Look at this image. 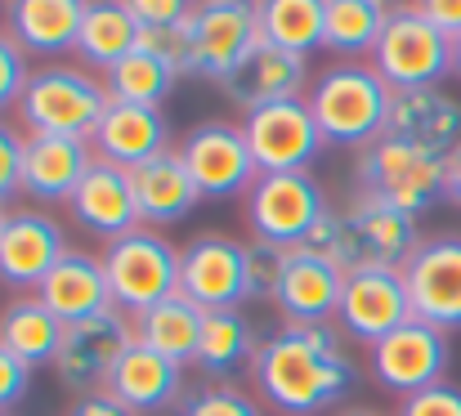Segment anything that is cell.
I'll return each mask as SVG.
<instances>
[{
  "label": "cell",
  "instance_id": "6da1fadb",
  "mask_svg": "<svg viewBox=\"0 0 461 416\" xmlns=\"http://www.w3.org/2000/svg\"><path fill=\"white\" fill-rule=\"evenodd\" d=\"M251 381L265 403L287 416H313L349 394L354 363L345 358L336 331L327 322L318 327H283L269 340H260L251 358Z\"/></svg>",
  "mask_w": 461,
  "mask_h": 416
},
{
  "label": "cell",
  "instance_id": "7a4b0ae2",
  "mask_svg": "<svg viewBox=\"0 0 461 416\" xmlns=\"http://www.w3.org/2000/svg\"><path fill=\"white\" fill-rule=\"evenodd\" d=\"M390 99H394V90L385 86V77L372 63H354V59L322 68L305 95L309 113L322 131V143H336V148L376 143L385 135Z\"/></svg>",
  "mask_w": 461,
  "mask_h": 416
},
{
  "label": "cell",
  "instance_id": "3957f363",
  "mask_svg": "<svg viewBox=\"0 0 461 416\" xmlns=\"http://www.w3.org/2000/svg\"><path fill=\"white\" fill-rule=\"evenodd\" d=\"M108 86L90 68L77 63H45L32 68L27 90L18 99V122L27 135H63V139H95L104 113H108Z\"/></svg>",
  "mask_w": 461,
  "mask_h": 416
},
{
  "label": "cell",
  "instance_id": "277c9868",
  "mask_svg": "<svg viewBox=\"0 0 461 416\" xmlns=\"http://www.w3.org/2000/svg\"><path fill=\"white\" fill-rule=\"evenodd\" d=\"M354 179H358V188L385 197L390 206H399L412 220H421L435 202H448L444 197V157L412 148V143H399L390 135L358 148Z\"/></svg>",
  "mask_w": 461,
  "mask_h": 416
},
{
  "label": "cell",
  "instance_id": "5b68a950",
  "mask_svg": "<svg viewBox=\"0 0 461 416\" xmlns=\"http://www.w3.org/2000/svg\"><path fill=\"white\" fill-rule=\"evenodd\" d=\"M372 68L385 77L390 90L439 86L453 72V41L408 5V9H394L385 18L376 50H372Z\"/></svg>",
  "mask_w": 461,
  "mask_h": 416
},
{
  "label": "cell",
  "instance_id": "8992f818",
  "mask_svg": "<svg viewBox=\"0 0 461 416\" xmlns=\"http://www.w3.org/2000/svg\"><path fill=\"white\" fill-rule=\"evenodd\" d=\"M104 274L113 286V304L135 318L179 291V251L140 224L135 233L104 247Z\"/></svg>",
  "mask_w": 461,
  "mask_h": 416
},
{
  "label": "cell",
  "instance_id": "52a82bcc",
  "mask_svg": "<svg viewBox=\"0 0 461 416\" xmlns=\"http://www.w3.org/2000/svg\"><path fill=\"white\" fill-rule=\"evenodd\" d=\"M131 345H135V322H131V313L108 309V313L68 322V327H63V345H59V354H54L50 367H54L59 385L72 390L77 399H81V394H99Z\"/></svg>",
  "mask_w": 461,
  "mask_h": 416
},
{
  "label": "cell",
  "instance_id": "ba28073f",
  "mask_svg": "<svg viewBox=\"0 0 461 416\" xmlns=\"http://www.w3.org/2000/svg\"><path fill=\"white\" fill-rule=\"evenodd\" d=\"M327 197L322 184L309 170H283V175H260L247 193V224L256 233V242H274V247H301L309 229L322 220Z\"/></svg>",
  "mask_w": 461,
  "mask_h": 416
},
{
  "label": "cell",
  "instance_id": "9c48e42d",
  "mask_svg": "<svg viewBox=\"0 0 461 416\" xmlns=\"http://www.w3.org/2000/svg\"><path fill=\"white\" fill-rule=\"evenodd\" d=\"M367 367H372L381 390H390L399 399H412V394L444 381V372H448V331H439L421 318H408L403 327H394L390 336H381L367 349Z\"/></svg>",
  "mask_w": 461,
  "mask_h": 416
},
{
  "label": "cell",
  "instance_id": "30bf717a",
  "mask_svg": "<svg viewBox=\"0 0 461 416\" xmlns=\"http://www.w3.org/2000/svg\"><path fill=\"white\" fill-rule=\"evenodd\" d=\"M175 152L184 157L188 175L202 188V197H238V193H251V184L260 179V166L251 157L247 131L229 126V122L193 126Z\"/></svg>",
  "mask_w": 461,
  "mask_h": 416
},
{
  "label": "cell",
  "instance_id": "8fae6325",
  "mask_svg": "<svg viewBox=\"0 0 461 416\" xmlns=\"http://www.w3.org/2000/svg\"><path fill=\"white\" fill-rule=\"evenodd\" d=\"M403 286L412 318L439 331H461V233L421 238V247L403 265Z\"/></svg>",
  "mask_w": 461,
  "mask_h": 416
},
{
  "label": "cell",
  "instance_id": "7c38bea8",
  "mask_svg": "<svg viewBox=\"0 0 461 416\" xmlns=\"http://www.w3.org/2000/svg\"><path fill=\"white\" fill-rule=\"evenodd\" d=\"M305 81H309V63L305 54H292L274 41H256L220 81L215 90L247 117L256 108H269V104H287V99H301L305 95Z\"/></svg>",
  "mask_w": 461,
  "mask_h": 416
},
{
  "label": "cell",
  "instance_id": "4fadbf2b",
  "mask_svg": "<svg viewBox=\"0 0 461 416\" xmlns=\"http://www.w3.org/2000/svg\"><path fill=\"white\" fill-rule=\"evenodd\" d=\"M179 295L197 309H238L251 300L247 286V242L229 233H202L179 251Z\"/></svg>",
  "mask_w": 461,
  "mask_h": 416
},
{
  "label": "cell",
  "instance_id": "5bb4252c",
  "mask_svg": "<svg viewBox=\"0 0 461 416\" xmlns=\"http://www.w3.org/2000/svg\"><path fill=\"white\" fill-rule=\"evenodd\" d=\"M412 318V300L403 286V269H354L345 274L340 286V304H336V327L349 340H363L367 349L390 336L394 327H403Z\"/></svg>",
  "mask_w": 461,
  "mask_h": 416
},
{
  "label": "cell",
  "instance_id": "9a60e30c",
  "mask_svg": "<svg viewBox=\"0 0 461 416\" xmlns=\"http://www.w3.org/2000/svg\"><path fill=\"white\" fill-rule=\"evenodd\" d=\"M193 27V77L211 86L260 41V5L256 0H197L188 14Z\"/></svg>",
  "mask_w": 461,
  "mask_h": 416
},
{
  "label": "cell",
  "instance_id": "2e32d148",
  "mask_svg": "<svg viewBox=\"0 0 461 416\" xmlns=\"http://www.w3.org/2000/svg\"><path fill=\"white\" fill-rule=\"evenodd\" d=\"M242 131H247V143H251V157H256L260 175L309 170V161L322 148V131H318L305 99L256 108V113H247Z\"/></svg>",
  "mask_w": 461,
  "mask_h": 416
},
{
  "label": "cell",
  "instance_id": "e0dca14e",
  "mask_svg": "<svg viewBox=\"0 0 461 416\" xmlns=\"http://www.w3.org/2000/svg\"><path fill=\"white\" fill-rule=\"evenodd\" d=\"M63 251H68V238L50 211L41 206L9 211L0 229V282L14 291H36L45 274L63 260Z\"/></svg>",
  "mask_w": 461,
  "mask_h": 416
},
{
  "label": "cell",
  "instance_id": "ac0fdd59",
  "mask_svg": "<svg viewBox=\"0 0 461 416\" xmlns=\"http://www.w3.org/2000/svg\"><path fill=\"white\" fill-rule=\"evenodd\" d=\"M385 135L426 152L448 157L461 143V104L444 86H421V90H394Z\"/></svg>",
  "mask_w": 461,
  "mask_h": 416
},
{
  "label": "cell",
  "instance_id": "d6986e66",
  "mask_svg": "<svg viewBox=\"0 0 461 416\" xmlns=\"http://www.w3.org/2000/svg\"><path fill=\"white\" fill-rule=\"evenodd\" d=\"M72 220L81 229H90L95 238H126L140 229V211H135V188H131V170L113 166V161H99L86 170V179L77 184L72 202H68Z\"/></svg>",
  "mask_w": 461,
  "mask_h": 416
},
{
  "label": "cell",
  "instance_id": "ffe728a7",
  "mask_svg": "<svg viewBox=\"0 0 461 416\" xmlns=\"http://www.w3.org/2000/svg\"><path fill=\"white\" fill-rule=\"evenodd\" d=\"M36 300H41L63 327L117 309V304H113L108 274H104V256H90V251H77V247H68L63 260L45 274V282L36 286Z\"/></svg>",
  "mask_w": 461,
  "mask_h": 416
},
{
  "label": "cell",
  "instance_id": "44dd1931",
  "mask_svg": "<svg viewBox=\"0 0 461 416\" xmlns=\"http://www.w3.org/2000/svg\"><path fill=\"white\" fill-rule=\"evenodd\" d=\"M95 166V148L86 139L63 135H27L23 152V193L41 206H68L86 170Z\"/></svg>",
  "mask_w": 461,
  "mask_h": 416
},
{
  "label": "cell",
  "instance_id": "7402d4cb",
  "mask_svg": "<svg viewBox=\"0 0 461 416\" xmlns=\"http://www.w3.org/2000/svg\"><path fill=\"white\" fill-rule=\"evenodd\" d=\"M349 224H354V238H358V251H363V269L376 265V269H403L408 256L421 247V233H417V220L403 215L399 206H390L385 197L358 188L345 206Z\"/></svg>",
  "mask_w": 461,
  "mask_h": 416
},
{
  "label": "cell",
  "instance_id": "603a6c76",
  "mask_svg": "<svg viewBox=\"0 0 461 416\" xmlns=\"http://www.w3.org/2000/svg\"><path fill=\"white\" fill-rule=\"evenodd\" d=\"M340 286H345L340 269H331L327 260L292 247L287 265H283V277H278V291H274V304H278V313L292 327H318V322L336 318Z\"/></svg>",
  "mask_w": 461,
  "mask_h": 416
},
{
  "label": "cell",
  "instance_id": "cb8c5ba5",
  "mask_svg": "<svg viewBox=\"0 0 461 416\" xmlns=\"http://www.w3.org/2000/svg\"><path fill=\"white\" fill-rule=\"evenodd\" d=\"M131 188H135V211H140V224L144 229H153V224H179L202 202L197 179L188 175L184 157L170 152V148L149 157V161H140L131 170Z\"/></svg>",
  "mask_w": 461,
  "mask_h": 416
},
{
  "label": "cell",
  "instance_id": "d4e9b609",
  "mask_svg": "<svg viewBox=\"0 0 461 416\" xmlns=\"http://www.w3.org/2000/svg\"><path fill=\"white\" fill-rule=\"evenodd\" d=\"M104 390H108L117 403L135 408L140 416L161 412V408H170V403L184 394V367L135 340V345L122 354V363L113 367V376H108Z\"/></svg>",
  "mask_w": 461,
  "mask_h": 416
},
{
  "label": "cell",
  "instance_id": "484cf974",
  "mask_svg": "<svg viewBox=\"0 0 461 416\" xmlns=\"http://www.w3.org/2000/svg\"><path fill=\"white\" fill-rule=\"evenodd\" d=\"M166 117L161 108H140V104H108L99 131L90 139L99 161H113L122 170H135L140 161H149L157 152H166Z\"/></svg>",
  "mask_w": 461,
  "mask_h": 416
},
{
  "label": "cell",
  "instance_id": "4316f807",
  "mask_svg": "<svg viewBox=\"0 0 461 416\" xmlns=\"http://www.w3.org/2000/svg\"><path fill=\"white\" fill-rule=\"evenodd\" d=\"M90 0H9V36L23 45V54L59 59L77 50V32Z\"/></svg>",
  "mask_w": 461,
  "mask_h": 416
},
{
  "label": "cell",
  "instance_id": "83f0119b",
  "mask_svg": "<svg viewBox=\"0 0 461 416\" xmlns=\"http://www.w3.org/2000/svg\"><path fill=\"white\" fill-rule=\"evenodd\" d=\"M135 322V340L149 345L157 354H166L170 363L188 367L197 358V345H202V322H206V309H197L188 295H166L161 304L144 309L131 318Z\"/></svg>",
  "mask_w": 461,
  "mask_h": 416
},
{
  "label": "cell",
  "instance_id": "f1b7e54d",
  "mask_svg": "<svg viewBox=\"0 0 461 416\" xmlns=\"http://www.w3.org/2000/svg\"><path fill=\"white\" fill-rule=\"evenodd\" d=\"M135 50H140V18L131 14V5L126 0H90L81 32H77L81 63L108 72L113 63H122Z\"/></svg>",
  "mask_w": 461,
  "mask_h": 416
},
{
  "label": "cell",
  "instance_id": "f546056e",
  "mask_svg": "<svg viewBox=\"0 0 461 416\" xmlns=\"http://www.w3.org/2000/svg\"><path fill=\"white\" fill-rule=\"evenodd\" d=\"M59 345H63V322L36 295H18L0 309V349H9L14 358L41 367L54 363Z\"/></svg>",
  "mask_w": 461,
  "mask_h": 416
},
{
  "label": "cell",
  "instance_id": "4dcf8cb0",
  "mask_svg": "<svg viewBox=\"0 0 461 416\" xmlns=\"http://www.w3.org/2000/svg\"><path fill=\"white\" fill-rule=\"evenodd\" d=\"M256 349H260V340L242 309H206L193 367H202L206 376H233L238 367H251Z\"/></svg>",
  "mask_w": 461,
  "mask_h": 416
},
{
  "label": "cell",
  "instance_id": "1f68e13d",
  "mask_svg": "<svg viewBox=\"0 0 461 416\" xmlns=\"http://www.w3.org/2000/svg\"><path fill=\"white\" fill-rule=\"evenodd\" d=\"M385 9L376 0H327V18H322V50L354 59V54H372L376 36L385 27Z\"/></svg>",
  "mask_w": 461,
  "mask_h": 416
},
{
  "label": "cell",
  "instance_id": "d6a6232c",
  "mask_svg": "<svg viewBox=\"0 0 461 416\" xmlns=\"http://www.w3.org/2000/svg\"><path fill=\"white\" fill-rule=\"evenodd\" d=\"M260 5V36L292 50L309 54L322 45V18L327 0H256Z\"/></svg>",
  "mask_w": 461,
  "mask_h": 416
},
{
  "label": "cell",
  "instance_id": "836d02e7",
  "mask_svg": "<svg viewBox=\"0 0 461 416\" xmlns=\"http://www.w3.org/2000/svg\"><path fill=\"white\" fill-rule=\"evenodd\" d=\"M175 81H179V77H175L166 63H157L153 54H144V50L126 54L122 63H113V68L104 72L108 99H117V104H140V108H161V104L170 99Z\"/></svg>",
  "mask_w": 461,
  "mask_h": 416
},
{
  "label": "cell",
  "instance_id": "e575fe53",
  "mask_svg": "<svg viewBox=\"0 0 461 416\" xmlns=\"http://www.w3.org/2000/svg\"><path fill=\"white\" fill-rule=\"evenodd\" d=\"M301 251L309 256H318V260H327L331 269H340V274H354V269H363V251H358V238H354V224H349V215L345 211H322V220L309 229V238L301 242Z\"/></svg>",
  "mask_w": 461,
  "mask_h": 416
},
{
  "label": "cell",
  "instance_id": "d590c367",
  "mask_svg": "<svg viewBox=\"0 0 461 416\" xmlns=\"http://www.w3.org/2000/svg\"><path fill=\"white\" fill-rule=\"evenodd\" d=\"M140 50L153 54L157 63H166L175 77L193 72V27H188V18L161 23V27H140Z\"/></svg>",
  "mask_w": 461,
  "mask_h": 416
},
{
  "label": "cell",
  "instance_id": "8d00e7d4",
  "mask_svg": "<svg viewBox=\"0 0 461 416\" xmlns=\"http://www.w3.org/2000/svg\"><path fill=\"white\" fill-rule=\"evenodd\" d=\"M179 416H265L251 394H242L238 385H202L197 394L184 399Z\"/></svg>",
  "mask_w": 461,
  "mask_h": 416
},
{
  "label": "cell",
  "instance_id": "74e56055",
  "mask_svg": "<svg viewBox=\"0 0 461 416\" xmlns=\"http://www.w3.org/2000/svg\"><path fill=\"white\" fill-rule=\"evenodd\" d=\"M283 265H287V247L247 242V286H251V300H274Z\"/></svg>",
  "mask_w": 461,
  "mask_h": 416
},
{
  "label": "cell",
  "instance_id": "f35d334b",
  "mask_svg": "<svg viewBox=\"0 0 461 416\" xmlns=\"http://www.w3.org/2000/svg\"><path fill=\"white\" fill-rule=\"evenodd\" d=\"M27 77H32V68H27L23 45L9 32H0V113L5 108H18V99L27 90Z\"/></svg>",
  "mask_w": 461,
  "mask_h": 416
},
{
  "label": "cell",
  "instance_id": "ab89813d",
  "mask_svg": "<svg viewBox=\"0 0 461 416\" xmlns=\"http://www.w3.org/2000/svg\"><path fill=\"white\" fill-rule=\"evenodd\" d=\"M23 152H27V135L0 122V206L23 193Z\"/></svg>",
  "mask_w": 461,
  "mask_h": 416
},
{
  "label": "cell",
  "instance_id": "60d3db41",
  "mask_svg": "<svg viewBox=\"0 0 461 416\" xmlns=\"http://www.w3.org/2000/svg\"><path fill=\"white\" fill-rule=\"evenodd\" d=\"M399 416H461V385L439 381V385H430V390L403 399Z\"/></svg>",
  "mask_w": 461,
  "mask_h": 416
},
{
  "label": "cell",
  "instance_id": "b9f144b4",
  "mask_svg": "<svg viewBox=\"0 0 461 416\" xmlns=\"http://www.w3.org/2000/svg\"><path fill=\"white\" fill-rule=\"evenodd\" d=\"M27 390H32V363H23L9 349H0V416L9 412L14 403H23Z\"/></svg>",
  "mask_w": 461,
  "mask_h": 416
},
{
  "label": "cell",
  "instance_id": "7bdbcfd3",
  "mask_svg": "<svg viewBox=\"0 0 461 416\" xmlns=\"http://www.w3.org/2000/svg\"><path fill=\"white\" fill-rule=\"evenodd\" d=\"M131 14L140 18V27H161V23H179L193 14L197 0H126Z\"/></svg>",
  "mask_w": 461,
  "mask_h": 416
},
{
  "label": "cell",
  "instance_id": "ee69618b",
  "mask_svg": "<svg viewBox=\"0 0 461 416\" xmlns=\"http://www.w3.org/2000/svg\"><path fill=\"white\" fill-rule=\"evenodd\" d=\"M412 9H417L421 18H430L448 41L461 36V0H412Z\"/></svg>",
  "mask_w": 461,
  "mask_h": 416
},
{
  "label": "cell",
  "instance_id": "f6af8a7d",
  "mask_svg": "<svg viewBox=\"0 0 461 416\" xmlns=\"http://www.w3.org/2000/svg\"><path fill=\"white\" fill-rule=\"evenodd\" d=\"M63 416H140V412L126 408V403H117L108 390H99V394H81Z\"/></svg>",
  "mask_w": 461,
  "mask_h": 416
},
{
  "label": "cell",
  "instance_id": "bcb514c9",
  "mask_svg": "<svg viewBox=\"0 0 461 416\" xmlns=\"http://www.w3.org/2000/svg\"><path fill=\"white\" fill-rule=\"evenodd\" d=\"M444 197L461 211V143L444 157Z\"/></svg>",
  "mask_w": 461,
  "mask_h": 416
},
{
  "label": "cell",
  "instance_id": "7dc6e473",
  "mask_svg": "<svg viewBox=\"0 0 461 416\" xmlns=\"http://www.w3.org/2000/svg\"><path fill=\"white\" fill-rule=\"evenodd\" d=\"M376 5H381V9H385V14H394V9H408V5H412V0H376Z\"/></svg>",
  "mask_w": 461,
  "mask_h": 416
},
{
  "label": "cell",
  "instance_id": "c3c4849f",
  "mask_svg": "<svg viewBox=\"0 0 461 416\" xmlns=\"http://www.w3.org/2000/svg\"><path fill=\"white\" fill-rule=\"evenodd\" d=\"M453 72L461 77V36H453Z\"/></svg>",
  "mask_w": 461,
  "mask_h": 416
},
{
  "label": "cell",
  "instance_id": "681fc988",
  "mask_svg": "<svg viewBox=\"0 0 461 416\" xmlns=\"http://www.w3.org/2000/svg\"><path fill=\"white\" fill-rule=\"evenodd\" d=\"M340 416H381V412H363V408H354V412H340Z\"/></svg>",
  "mask_w": 461,
  "mask_h": 416
},
{
  "label": "cell",
  "instance_id": "f907efd6",
  "mask_svg": "<svg viewBox=\"0 0 461 416\" xmlns=\"http://www.w3.org/2000/svg\"><path fill=\"white\" fill-rule=\"evenodd\" d=\"M5 215H9V211H5V206H0V229H5Z\"/></svg>",
  "mask_w": 461,
  "mask_h": 416
}]
</instances>
